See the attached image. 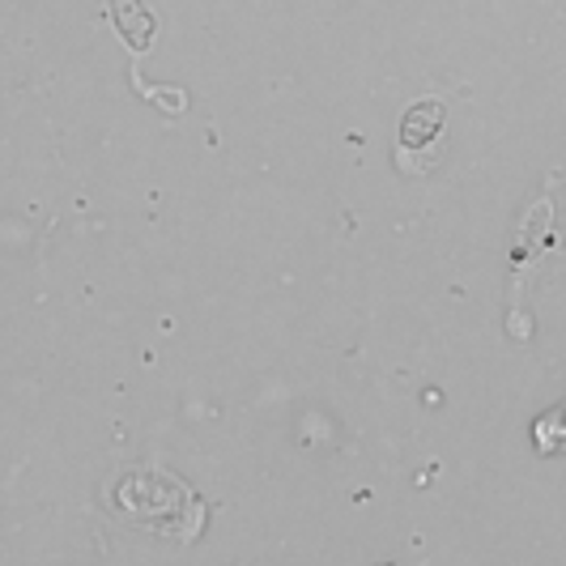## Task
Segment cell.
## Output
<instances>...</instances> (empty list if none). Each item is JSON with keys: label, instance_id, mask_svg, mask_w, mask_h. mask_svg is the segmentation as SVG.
Here are the masks:
<instances>
[{"label": "cell", "instance_id": "1", "mask_svg": "<svg viewBox=\"0 0 566 566\" xmlns=\"http://www.w3.org/2000/svg\"><path fill=\"white\" fill-rule=\"evenodd\" d=\"M443 145H448V107H443V98H418L413 107H405L397 133L400 167L413 170V175L434 170Z\"/></svg>", "mask_w": 566, "mask_h": 566}]
</instances>
